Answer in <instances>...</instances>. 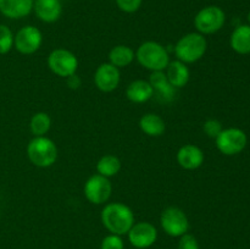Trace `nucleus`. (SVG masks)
Instances as JSON below:
<instances>
[{
	"label": "nucleus",
	"instance_id": "nucleus-1",
	"mask_svg": "<svg viewBox=\"0 0 250 249\" xmlns=\"http://www.w3.org/2000/svg\"><path fill=\"white\" fill-rule=\"evenodd\" d=\"M102 222L110 233L124 236L134 225V214L122 203H109L102 210Z\"/></svg>",
	"mask_w": 250,
	"mask_h": 249
},
{
	"label": "nucleus",
	"instance_id": "nucleus-2",
	"mask_svg": "<svg viewBox=\"0 0 250 249\" xmlns=\"http://www.w3.org/2000/svg\"><path fill=\"white\" fill-rule=\"evenodd\" d=\"M136 59L146 70L165 71L170 62V55L163 44L158 42L148 41L139 45L136 51Z\"/></svg>",
	"mask_w": 250,
	"mask_h": 249
},
{
	"label": "nucleus",
	"instance_id": "nucleus-3",
	"mask_svg": "<svg viewBox=\"0 0 250 249\" xmlns=\"http://www.w3.org/2000/svg\"><path fill=\"white\" fill-rule=\"evenodd\" d=\"M208 42L203 34L198 32L187 33L181 37L175 45V54L177 60L185 63H194L207 53Z\"/></svg>",
	"mask_w": 250,
	"mask_h": 249
},
{
	"label": "nucleus",
	"instance_id": "nucleus-4",
	"mask_svg": "<svg viewBox=\"0 0 250 249\" xmlns=\"http://www.w3.org/2000/svg\"><path fill=\"white\" fill-rule=\"evenodd\" d=\"M27 156L37 167H50L58 159V146L48 137H34L27 145Z\"/></svg>",
	"mask_w": 250,
	"mask_h": 249
},
{
	"label": "nucleus",
	"instance_id": "nucleus-5",
	"mask_svg": "<svg viewBox=\"0 0 250 249\" xmlns=\"http://www.w3.org/2000/svg\"><path fill=\"white\" fill-rule=\"evenodd\" d=\"M226 21V15L221 7L216 5L203 7L198 11L194 17V27L198 33L203 34H214L219 32L224 27Z\"/></svg>",
	"mask_w": 250,
	"mask_h": 249
},
{
	"label": "nucleus",
	"instance_id": "nucleus-6",
	"mask_svg": "<svg viewBox=\"0 0 250 249\" xmlns=\"http://www.w3.org/2000/svg\"><path fill=\"white\" fill-rule=\"evenodd\" d=\"M216 146L224 155H237L244 150L248 143V138L244 131L236 127L222 129L221 133L215 138Z\"/></svg>",
	"mask_w": 250,
	"mask_h": 249
},
{
	"label": "nucleus",
	"instance_id": "nucleus-7",
	"mask_svg": "<svg viewBox=\"0 0 250 249\" xmlns=\"http://www.w3.org/2000/svg\"><path fill=\"white\" fill-rule=\"evenodd\" d=\"M160 225L165 233L171 237H181L189 229L187 215L177 207H168L161 212Z\"/></svg>",
	"mask_w": 250,
	"mask_h": 249
},
{
	"label": "nucleus",
	"instance_id": "nucleus-8",
	"mask_svg": "<svg viewBox=\"0 0 250 249\" xmlns=\"http://www.w3.org/2000/svg\"><path fill=\"white\" fill-rule=\"evenodd\" d=\"M48 66L51 72L62 78L77 72L78 59L67 49H55L48 56Z\"/></svg>",
	"mask_w": 250,
	"mask_h": 249
},
{
	"label": "nucleus",
	"instance_id": "nucleus-9",
	"mask_svg": "<svg viewBox=\"0 0 250 249\" xmlns=\"http://www.w3.org/2000/svg\"><path fill=\"white\" fill-rule=\"evenodd\" d=\"M84 197L92 204L100 205L109 200L112 193L111 182L105 176L95 173L90 176L84 185Z\"/></svg>",
	"mask_w": 250,
	"mask_h": 249
},
{
	"label": "nucleus",
	"instance_id": "nucleus-10",
	"mask_svg": "<svg viewBox=\"0 0 250 249\" xmlns=\"http://www.w3.org/2000/svg\"><path fill=\"white\" fill-rule=\"evenodd\" d=\"M42 43V32L34 26L22 27L14 36V48L23 55H31L38 51Z\"/></svg>",
	"mask_w": 250,
	"mask_h": 249
},
{
	"label": "nucleus",
	"instance_id": "nucleus-11",
	"mask_svg": "<svg viewBox=\"0 0 250 249\" xmlns=\"http://www.w3.org/2000/svg\"><path fill=\"white\" fill-rule=\"evenodd\" d=\"M128 241L138 249H146L153 246L158 239V229L153 224L146 221L137 222L128 231Z\"/></svg>",
	"mask_w": 250,
	"mask_h": 249
},
{
	"label": "nucleus",
	"instance_id": "nucleus-12",
	"mask_svg": "<svg viewBox=\"0 0 250 249\" xmlns=\"http://www.w3.org/2000/svg\"><path fill=\"white\" fill-rule=\"evenodd\" d=\"M120 81H121L120 70L110 62H105L98 66L94 73L95 87L104 93L114 92L119 87Z\"/></svg>",
	"mask_w": 250,
	"mask_h": 249
},
{
	"label": "nucleus",
	"instance_id": "nucleus-13",
	"mask_svg": "<svg viewBox=\"0 0 250 249\" xmlns=\"http://www.w3.org/2000/svg\"><path fill=\"white\" fill-rule=\"evenodd\" d=\"M177 163L185 170H197L204 163V153L194 144H186L178 149Z\"/></svg>",
	"mask_w": 250,
	"mask_h": 249
},
{
	"label": "nucleus",
	"instance_id": "nucleus-14",
	"mask_svg": "<svg viewBox=\"0 0 250 249\" xmlns=\"http://www.w3.org/2000/svg\"><path fill=\"white\" fill-rule=\"evenodd\" d=\"M149 83L154 89V95H156L160 102L171 103L175 99L176 88L168 82L164 71H155L150 75Z\"/></svg>",
	"mask_w": 250,
	"mask_h": 249
},
{
	"label": "nucleus",
	"instance_id": "nucleus-15",
	"mask_svg": "<svg viewBox=\"0 0 250 249\" xmlns=\"http://www.w3.org/2000/svg\"><path fill=\"white\" fill-rule=\"evenodd\" d=\"M33 11L41 21L54 23L62 14V5L60 0H34Z\"/></svg>",
	"mask_w": 250,
	"mask_h": 249
},
{
	"label": "nucleus",
	"instance_id": "nucleus-16",
	"mask_svg": "<svg viewBox=\"0 0 250 249\" xmlns=\"http://www.w3.org/2000/svg\"><path fill=\"white\" fill-rule=\"evenodd\" d=\"M34 0H0V12L11 20L23 19L33 10Z\"/></svg>",
	"mask_w": 250,
	"mask_h": 249
},
{
	"label": "nucleus",
	"instance_id": "nucleus-17",
	"mask_svg": "<svg viewBox=\"0 0 250 249\" xmlns=\"http://www.w3.org/2000/svg\"><path fill=\"white\" fill-rule=\"evenodd\" d=\"M165 75L167 77L168 82L176 89H180V88H183L185 85H187V83L189 82L190 71L188 68L187 63L182 62L180 60H175L168 62Z\"/></svg>",
	"mask_w": 250,
	"mask_h": 249
},
{
	"label": "nucleus",
	"instance_id": "nucleus-18",
	"mask_svg": "<svg viewBox=\"0 0 250 249\" xmlns=\"http://www.w3.org/2000/svg\"><path fill=\"white\" fill-rule=\"evenodd\" d=\"M127 99L134 104H143L154 97V89L149 81L136 80L128 84L126 89Z\"/></svg>",
	"mask_w": 250,
	"mask_h": 249
},
{
	"label": "nucleus",
	"instance_id": "nucleus-19",
	"mask_svg": "<svg viewBox=\"0 0 250 249\" xmlns=\"http://www.w3.org/2000/svg\"><path fill=\"white\" fill-rule=\"evenodd\" d=\"M231 48L236 53L246 55L250 53V24H241L236 27L232 32L231 39Z\"/></svg>",
	"mask_w": 250,
	"mask_h": 249
},
{
	"label": "nucleus",
	"instance_id": "nucleus-20",
	"mask_svg": "<svg viewBox=\"0 0 250 249\" xmlns=\"http://www.w3.org/2000/svg\"><path fill=\"white\" fill-rule=\"evenodd\" d=\"M139 128L142 129L143 133H146L149 137H160L163 136L166 129L165 121L161 116L156 114L143 115L139 120Z\"/></svg>",
	"mask_w": 250,
	"mask_h": 249
},
{
	"label": "nucleus",
	"instance_id": "nucleus-21",
	"mask_svg": "<svg viewBox=\"0 0 250 249\" xmlns=\"http://www.w3.org/2000/svg\"><path fill=\"white\" fill-rule=\"evenodd\" d=\"M134 58H136V53L133 49L128 45H122V44L114 46L109 53L110 63L116 66L117 68L127 67L131 65Z\"/></svg>",
	"mask_w": 250,
	"mask_h": 249
},
{
	"label": "nucleus",
	"instance_id": "nucleus-22",
	"mask_svg": "<svg viewBox=\"0 0 250 249\" xmlns=\"http://www.w3.org/2000/svg\"><path fill=\"white\" fill-rule=\"evenodd\" d=\"M121 160L117 156L107 154L102 156L97 163V171L99 175L110 178L116 176L121 170Z\"/></svg>",
	"mask_w": 250,
	"mask_h": 249
},
{
	"label": "nucleus",
	"instance_id": "nucleus-23",
	"mask_svg": "<svg viewBox=\"0 0 250 249\" xmlns=\"http://www.w3.org/2000/svg\"><path fill=\"white\" fill-rule=\"evenodd\" d=\"M51 127V119L46 112H37L29 121V128L34 137L45 136Z\"/></svg>",
	"mask_w": 250,
	"mask_h": 249
},
{
	"label": "nucleus",
	"instance_id": "nucleus-24",
	"mask_svg": "<svg viewBox=\"0 0 250 249\" xmlns=\"http://www.w3.org/2000/svg\"><path fill=\"white\" fill-rule=\"evenodd\" d=\"M14 48V34L5 24H0V55L9 53Z\"/></svg>",
	"mask_w": 250,
	"mask_h": 249
},
{
	"label": "nucleus",
	"instance_id": "nucleus-25",
	"mask_svg": "<svg viewBox=\"0 0 250 249\" xmlns=\"http://www.w3.org/2000/svg\"><path fill=\"white\" fill-rule=\"evenodd\" d=\"M203 129H204V133L208 137H210V138H216L224 128H222V124L219 120L209 119L203 124Z\"/></svg>",
	"mask_w": 250,
	"mask_h": 249
},
{
	"label": "nucleus",
	"instance_id": "nucleus-26",
	"mask_svg": "<svg viewBox=\"0 0 250 249\" xmlns=\"http://www.w3.org/2000/svg\"><path fill=\"white\" fill-rule=\"evenodd\" d=\"M100 249H125L124 239L121 238V236L110 233L102 241Z\"/></svg>",
	"mask_w": 250,
	"mask_h": 249
},
{
	"label": "nucleus",
	"instance_id": "nucleus-27",
	"mask_svg": "<svg viewBox=\"0 0 250 249\" xmlns=\"http://www.w3.org/2000/svg\"><path fill=\"white\" fill-rule=\"evenodd\" d=\"M117 7L126 14H133L139 10L142 6L143 0H115Z\"/></svg>",
	"mask_w": 250,
	"mask_h": 249
},
{
	"label": "nucleus",
	"instance_id": "nucleus-28",
	"mask_svg": "<svg viewBox=\"0 0 250 249\" xmlns=\"http://www.w3.org/2000/svg\"><path fill=\"white\" fill-rule=\"evenodd\" d=\"M178 249H199V243L198 239L193 234L185 233L180 237L178 241Z\"/></svg>",
	"mask_w": 250,
	"mask_h": 249
},
{
	"label": "nucleus",
	"instance_id": "nucleus-29",
	"mask_svg": "<svg viewBox=\"0 0 250 249\" xmlns=\"http://www.w3.org/2000/svg\"><path fill=\"white\" fill-rule=\"evenodd\" d=\"M66 82H67L68 88H71V89H78L82 85V80H81V77L77 73H73V75L68 76L66 78Z\"/></svg>",
	"mask_w": 250,
	"mask_h": 249
},
{
	"label": "nucleus",
	"instance_id": "nucleus-30",
	"mask_svg": "<svg viewBox=\"0 0 250 249\" xmlns=\"http://www.w3.org/2000/svg\"><path fill=\"white\" fill-rule=\"evenodd\" d=\"M248 21H249V23H250V11H249V14H248Z\"/></svg>",
	"mask_w": 250,
	"mask_h": 249
},
{
	"label": "nucleus",
	"instance_id": "nucleus-31",
	"mask_svg": "<svg viewBox=\"0 0 250 249\" xmlns=\"http://www.w3.org/2000/svg\"><path fill=\"white\" fill-rule=\"evenodd\" d=\"M0 216H1V214H0Z\"/></svg>",
	"mask_w": 250,
	"mask_h": 249
}]
</instances>
